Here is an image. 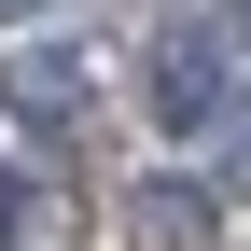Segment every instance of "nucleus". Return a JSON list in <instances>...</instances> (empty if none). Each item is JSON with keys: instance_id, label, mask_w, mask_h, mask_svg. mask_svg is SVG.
Masks as SVG:
<instances>
[{"instance_id": "3", "label": "nucleus", "mask_w": 251, "mask_h": 251, "mask_svg": "<svg viewBox=\"0 0 251 251\" xmlns=\"http://www.w3.org/2000/svg\"><path fill=\"white\" fill-rule=\"evenodd\" d=\"M0 98H14L28 126H56V140H70V126H84V98H98V70H84V42H28L14 70H0Z\"/></svg>"}, {"instance_id": "7", "label": "nucleus", "mask_w": 251, "mask_h": 251, "mask_svg": "<svg viewBox=\"0 0 251 251\" xmlns=\"http://www.w3.org/2000/svg\"><path fill=\"white\" fill-rule=\"evenodd\" d=\"M237 14H251V0H237Z\"/></svg>"}, {"instance_id": "6", "label": "nucleus", "mask_w": 251, "mask_h": 251, "mask_svg": "<svg viewBox=\"0 0 251 251\" xmlns=\"http://www.w3.org/2000/svg\"><path fill=\"white\" fill-rule=\"evenodd\" d=\"M237 196H251V112H237Z\"/></svg>"}, {"instance_id": "5", "label": "nucleus", "mask_w": 251, "mask_h": 251, "mask_svg": "<svg viewBox=\"0 0 251 251\" xmlns=\"http://www.w3.org/2000/svg\"><path fill=\"white\" fill-rule=\"evenodd\" d=\"M28 14H56V0H0V28H28Z\"/></svg>"}, {"instance_id": "2", "label": "nucleus", "mask_w": 251, "mask_h": 251, "mask_svg": "<svg viewBox=\"0 0 251 251\" xmlns=\"http://www.w3.org/2000/svg\"><path fill=\"white\" fill-rule=\"evenodd\" d=\"M126 251H224V196L209 181H181V168H153V181H126Z\"/></svg>"}, {"instance_id": "1", "label": "nucleus", "mask_w": 251, "mask_h": 251, "mask_svg": "<svg viewBox=\"0 0 251 251\" xmlns=\"http://www.w3.org/2000/svg\"><path fill=\"white\" fill-rule=\"evenodd\" d=\"M224 98H237V70H224V28L168 14V28L140 42V112L168 126V140H196V126H224Z\"/></svg>"}, {"instance_id": "4", "label": "nucleus", "mask_w": 251, "mask_h": 251, "mask_svg": "<svg viewBox=\"0 0 251 251\" xmlns=\"http://www.w3.org/2000/svg\"><path fill=\"white\" fill-rule=\"evenodd\" d=\"M28 237V181H14V153H0V251Z\"/></svg>"}]
</instances>
